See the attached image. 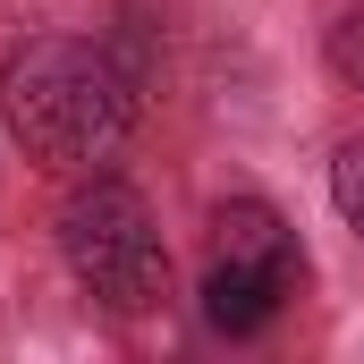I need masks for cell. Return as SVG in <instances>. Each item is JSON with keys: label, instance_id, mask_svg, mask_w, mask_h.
I'll return each mask as SVG.
<instances>
[{"label": "cell", "instance_id": "6", "mask_svg": "<svg viewBox=\"0 0 364 364\" xmlns=\"http://www.w3.org/2000/svg\"><path fill=\"white\" fill-rule=\"evenodd\" d=\"M331 68H339V85L364 93V9H348V17L331 26Z\"/></svg>", "mask_w": 364, "mask_h": 364}, {"label": "cell", "instance_id": "4", "mask_svg": "<svg viewBox=\"0 0 364 364\" xmlns=\"http://www.w3.org/2000/svg\"><path fill=\"white\" fill-rule=\"evenodd\" d=\"M212 255H237V263H263L279 279H305V246H296V229L279 220L263 195H229L212 212Z\"/></svg>", "mask_w": 364, "mask_h": 364}, {"label": "cell", "instance_id": "2", "mask_svg": "<svg viewBox=\"0 0 364 364\" xmlns=\"http://www.w3.org/2000/svg\"><path fill=\"white\" fill-rule=\"evenodd\" d=\"M60 255H68L77 288L102 314H119V322H136V314H153L170 296V246H161L144 195L127 178H110V170H85V186H68V203H60Z\"/></svg>", "mask_w": 364, "mask_h": 364}, {"label": "cell", "instance_id": "1", "mask_svg": "<svg viewBox=\"0 0 364 364\" xmlns=\"http://www.w3.org/2000/svg\"><path fill=\"white\" fill-rule=\"evenodd\" d=\"M144 102V60L119 43L85 34H26L0 60V110L9 136L26 144V161L43 170H102Z\"/></svg>", "mask_w": 364, "mask_h": 364}, {"label": "cell", "instance_id": "5", "mask_svg": "<svg viewBox=\"0 0 364 364\" xmlns=\"http://www.w3.org/2000/svg\"><path fill=\"white\" fill-rule=\"evenodd\" d=\"M331 203H339V220L364 237V136H348L331 153Z\"/></svg>", "mask_w": 364, "mask_h": 364}, {"label": "cell", "instance_id": "3", "mask_svg": "<svg viewBox=\"0 0 364 364\" xmlns=\"http://www.w3.org/2000/svg\"><path fill=\"white\" fill-rule=\"evenodd\" d=\"M288 296H296V279L263 272V263H237V255H212V272H203V322L220 339H255V331L279 322Z\"/></svg>", "mask_w": 364, "mask_h": 364}]
</instances>
